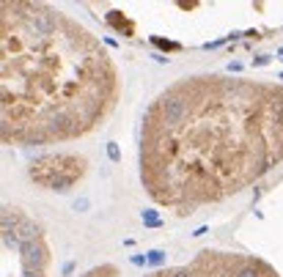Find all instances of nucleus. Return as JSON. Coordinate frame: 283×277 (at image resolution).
Wrapping results in <instances>:
<instances>
[{
  "instance_id": "nucleus-1",
  "label": "nucleus",
  "mask_w": 283,
  "mask_h": 277,
  "mask_svg": "<svg viewBox=\"0 0 283 277\" xmlns=\"http://www.w3.org/2000/svg\"><path fill=\"white\" fill-rule=\"evenodd\" d=\"M283 162V83L193 74L154 96L140 124V184L176 214L223 203Z\"/></svg>"
},
{
  "instance_id": "nucleus-2",
  "label": "nucleus",
  "mask_w": 283,
  "mask_h": 277,
  "mask_svg": "<svg viewBox=\"0 0 283 277\" xmlns=\"http://www.w3.org/2000/svg\"><path fill=\"white\" fill-rule=\"evenodd\" d=\"M121 74L107 47L50 3L0 6V134L9 146L72 143L107 121Z\"/></svg>"
},
{
  "instance_id": "nucleus-3",
  "label": "nucleus",
  "mask_w": 283,
  "mask_h": 277,
  "mask_svg": "<svg viewBox=\"0 0 283 277\" xmlns=\"http://www.w3.org/2000/svg\"><path fill=\"white\" fill-rule=\"evenodd\" d=\"M44 228L22 206H3V277H50Z\"/></svg>"
},
{
  "instance_id": "nucleus-4",
  "label": "nucleus",
  "mask_w": 283,
  "mask_h": 277,
  "mask_svg": "<svg viewBox=\"0 0 283 277\" xmlns=\"http://www.w3.org/2000/svg\"><path fill=\"white\" fill-rule=\"evenodd\" d=\"M83 277H127V274L113 263H105V266H93ZM143 277H280V274L272 263L259 258V255L228 253V250H201L187 263L146 272Z\"/></svg>"
},
{
  "instance_id": "nucleus-5",
  "label": "nucleus",
  "mask_w": 283,
  "mask_h": 277,
  "mask_svg": "<svg viewBox=\"0 0 283 277\" xmlns=\"http://www.w3.org/2000/svg\"><path fill=\"white\" fill-rule=\"evenodd\" d=\"M88 173V162L80 154H44L36 162H30L28 176L30 181H36L42 190L50 192H69L72 187H77L83 181V176Z\"/></svg>"
}]
</instances>
